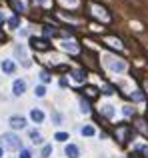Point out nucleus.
Returning <instances> with one entry per match:
<instances>
[{"label":"nucleus","instance_id":"1","mask_svg":"<svg viewBox=\"0 0 148 158\" xmlns=\"http://www.w3.org/2000/svg\"><path fill=\"white\" fill-rule=\"evenodd\" d=\"M0 140H2V148H8V150H20L22 148V142L14 132H4Z\"/></svg>","mask_w":148,"mask_h":158},{"label":"nucleus","instance_id":"2","mask_svg":"<svg viewBox=\"0 0 148 158\" xmlns=\"http://www.w3.org/2000/svg\"><path fill=\"white\" fill-rule=\"evenodd\" d=\"M104 66L108 70H112V72H118V74L126 70V62L118 56H104Z\"/></svg>","mask_w":148,"mask_h":158},{"label":"nucleus","instance_id":"3","mask_svg":"<svg viewBox=\"0 0 148 158\" xmlns=\"http://www.w3.org/2000/svg\"><path fill=\"white\" fill-rule=\"evenodd\" d=\"M88 6H90V10H92V16H94V18L102 20V22H104V24L112 20V16L108 14V10H106L104 6H98V4H94V2H90Z\"/></svg>","mask_w":148,"mask_h":158},{"label":"nucleus","instance_id":"4","mask_svg":"<svg viewBox=\"0 0 148 158\" xmlns=\"http://www.w3.org/2000/svg\"><path fill=\"white\" fill-rule=\"evenodd\" d=\"M14 56L22 62L24 68H30L32 62H30V58H28V52H26V46H24V44H16L14 46Z\"/></svg>","mask_w":148,"mask_h":158},{"label":"nucleus","instance_id":"5","mask_svg":"<svg viewBox=\"0 0 148 158\" xmlns=\"http://www.w3.org/2000/svg\"><path fill=\"white\" fill-rule=\"evenodd\" d=\"M30 46L34 48V50H48L50 44H48L46 38H36V36H32L30 38Z\"/></svg>","mask_w":148,"mask_h":158},{"label":"nucleus","instance_id":"6","mask_svg":"<svg viewBox=\"0 0 148 158\" xmlns=\"http://www.w3.org/2000/svg\"><path fill=\"white\" fill-rule=\"evenodd\" d=\"M10 126L14 128V130H22V128H26V118L24 116H10Z\"/></svg>","mask_w":148,"mask_h":158},{"label":"nucleus","instance_id":"7","mask_svg":"<svg viewBox=\"0 0 148 158\" xmlns=\"http://www.w3.org/2000/svg\"><path fill=\"white\" fill-rule=\"evenodd\" d=\"M26 92V82L24 80H14V84H12V94H14V96H22V94Z\"/></svg>","mask_w":148,"mask_h":158},{"label":"nucleus","instance_id":"8","mask_svg":"<svg viewBox=\"0 0 148 158\" xmlns=\"http://www.w3.org/2000/svg\"><path fill=\"white\" fill-rule=\"evenodd\" d=\"M64 154L68 158H78L80 156V150H78L76 144H66V148H64Z\"/></svg>","mask_w":148,"mask_h":158},{"label":"nucleus","instance_id":"9","mask_svg":"<svg viewBox=\"0 0 148 158\" xmlns=\"http://www.w3.org/2000/svg\"><path fill=\"white\" fill-rule=\"evenodd\" d=\"M60 48H62V50H66V52H70V54H76L78 52V46L74 42H68V40L60 42Z\"/></svg>","mask_w":148,"mask_h":158},{"label":"nucleus","instance_id":"10","mask_svg":"<svg viewBox=\"0 0 148 158\" xmlns=\"http://www.w3.org/2000/svg\"><path fill=\"white\" fill-rule=\"evenodd\" d=\"M30 118L32 120H34V122H42V120H44V112L42 110H40V108H32V110H30Z\"/></svg>","mask_w":148,"mask_h":158},{"label":"nucleus","instance_id":"11","mask_svg":"<svg viewBox=\"0 0 148 158\" xmlns=\"http://www.w3.org/2000/svg\"><path fill=\"white\" fill-rule=\"evenodd\" d=\"M2 70L6 74H14V70H16V64L12 60H2Z\"/></svg>","mask_w":148,"mask_h":158},{"label":"nucleus","instance_id":"12","mask_svg":"<svg viewBox=\"0 0 148 158\" xmlns=\"http://www.w3.org/2000/svg\"><path fill=\"white\" fill-rule=\"evenodd\" d=\"M72 78H74L76 82H84V80H86V72H84L82 68H76V70H72Z\"/></svg>","mask_w":148,"mask_h":158},{"label":"nucleus","instance_id":"13","mask_svg":"<svg viewBox=\"0 0 148 158\" xmlns=\"http://www.w3.org/2000/svg\"><path fill=\"white\" fill-rule=\"evenodd\" d=\"M12 8H14L16 12H24L26 10V2H22V0H12Z\"/></svg>","mask_w":148,"mask_h":158},{"label":"nucleus","instance_id":"14","mask_svg":"<svg viewBox=\"0 0 148 158\" xmlns=\"http://www.w3.org/2000/svg\"><path fill=\"white\" fill-rule=\"evenodd\" d=\"M104 42L108 44V46H112V48H118V50L122 48V42L118 38H110V36H108V38H104Z\"/></svg>","mask_w":148,"mask_h":158},{"label":"nucleus","instance_id":"15","mask_svg":"<svg viewBox=\"0 0 148 158\" xmlns=\"http://www.w3.org/2000/svg\"><path fill=\"white\" fill-rule=\"evenodd\" d=\"M28 136H30V140L34 144H40V142H42V136H40L38 130H30V132H28Z\"/></svg>","mask_w":148,"mask_h":158},{"label":"nucleus","instance_id":"16","mask_svg":"<svg viewBox=\"0 0 148 158\" xmlns=\"http://www.w3.org/2000/svg\"><path fill=\"white\" fill-rule=\"evenodd\" d=\"M44 36H56V34H58V30H56V28L54 26H44Z\"/></svg>","mask_w":148,"mask_h":158},{"label":"nucleus","instance_id":"17","mask_svg":"<svg viewBox=\"0 0 148 158\" xmlns=\"http://www.w3.org/2000/svg\"><path fill=\"white\" fill-rule=\"evenodd\" d=\"M80 112H82V114H88V112H90V104L84 100V98H80Z\"/></svg>","mask_w":148,"mask_h":158},{"label":"nucleus","instance_id":"18","mask_svg":"<svg viewBox=\"0 0 148 158\" xmlns=\"http://www.w3.org/2000/svg\"><path fill=\"white\" fill-rule=\"evenodd\" d=\"M8 26H10V28H14V30H16V28L20 26V18H18V16H12V18L8 20Z\"/></svg>","mask_w":148,"mask_h":158},{"label":"nucleus","instance_id":"19","mask_svg":"<svg viewBox=\"0 0 148 158\" xmlns=\"http://www.w3.org/2000/svg\"><path fill=\"white\" fill-rule=\"evenodd\" d=\"M54 140H58V142H66V140H68V132H56Z\"/></svg>","mask_w":148,"mask_h":158},{"label":"nucleus","instance_id":"20","mask_svg":"<svg viewBox=\"0 0 148 158\" xmlns=\"http://www.w3.org/2000/svg\"><path fill=\"white\" fill-rule=\"evenodd\" d=\"M126 132H128V126H120V128H118V136H120V142H126Z\"/></svg>","mask_w":148,"mask_h":158},{"label":"nucleus","instance_id":"21","mask_svg":"<svg viewBox=\"0 0 148 158\" xmlns=\"http://www.w3.org/2000/svg\"><path fill=\"white\" fill-rule=\"evenodd\" d=\"M102 112H104L108 118H112L114 116V106H110V104H106V106H102Z\"/></svg>","mask_w":148,"mask_h":158},{"label":"nucleus","instance_id":"22","mask_svg":"<svg viewBox=\"0 0 148 158\" xmlns=\"http://www.w3.org/2000/svg\"><path fill=\"white\" fill-rule=\"evenodd\" d=\"M86 96H88V98H96L98 96V90L94 88V86H88V88H86Z\"/></svg>","mask_w":148,"mask_h":158},{"label":"nucleus","instance_id":"23","mask_svg":"<svg viewBox=\"0 0 148 158\" xmlns=\"http://www.w3.org/2000/svg\"><path fill=\"white\" fill-rule=\"evenodd\" d=\"M34 94H36V96H38V98H42L44 94H46V88H44L42 84H40V86H36V88H34Z\"/></svg>","mask_w":148,"mask_h":158},{"label":"nucleus","instance_id":"24","mask_svg":"<svg viewBox=\"0 0 148 158\" xmlns=\"http://www.w3.org/2000/svg\"><path fill=\"white\" fill-rule=\"evenodd\" d=\"M80 132H82V136H94V128L92 126H84Z\"/></svg>","mask_w":148,"mask_h":158},{"label":"nucleus","instance_id":"25","mask_svg":"<svg viewBox=\"0 0 148 158\" xmlns=\"http://www.w3.org/2000/svg\"><path fill=\"white\" fill-rule=\"evenodd\" d=\"M50 154H52V146H50V144H46V146L42 148V156H44V158H48Z\"/></svg>","mask_w":148,"mask_h":158},{"label":"nucleus","instance_id":"26","mask_svg":"<svg viewBox=\"0 0 148 158\" xmlns=\"http://www.w3.org/2000/svg\"><path fill=\"white\" fill-rule=\"evenodd\" d=\"M122 114H124V116H132L134 114L132 106H124V108H122Z\"/></svg>","mask_w":148,"mask_h":158},{"label":"nucleus","instance_id":"27","mask_svg":"<svg viewBox=\"0 0 148 158\" xmlns=\"http://www.w3.org/2000/svg\"><path fill=\"white\" fill-rule=\"evenodd\" d=\"M40 80H42L44 84H46V82H50V74H48V72H40Z\"/></svg>","mask_w":148,"mask_h":158},{"label":"nucleus","instance_id":"28","mask_svg":"<svg viewBox=\"0 0 148 158\" xmlns=\"http://www.w3.org/2000/svg\"><path fill=\"white\" fill-rule=\"evenodd\" d=\"M52 120H54V124H60L62 122V116H60L58 112H54V114H52Z\"/></svg>","mask_w":148,"mask_h":158},{"label":"nucleus","instance_id":"29","mask_svg":"<svg viewBox=\"0 0 148 158\" xmlns=\"http://www.w3.org/2000/svg\"><path fill=\"white\" fill-rule=\"evenodd\" d=\"M20 158H32L30 150H20Z\"/></svg>","mask_w":148,"mask_h":158},{"label":"nucleus","instance_id":"30","mask_svg":"<svg viewBox=\"0 0 148 158\" xmlns=\"http://www.w3.org/2000/svg\"><path fill=\"white\" fill-rule=\"evenodd\" d=\"M62 2H64V4H68V6H76L78 0H62Z\"/></svg>","mask_w":148,"mask_h":158},{"label":"nucleus","instance_id":"31","mask_svg":"<svg viewBox=\"0 0 148 158\" xmlns=\"http://www.w3.org/2000/svg\"><path fill=\"white\" fill-rule=\"evenodd\" d=\"M132 98H134V100H142V98H144V96H142V94H140V92H138V90H136V94H134Z\"/></svg>","mask_w":148,"mask_h":158},{"label":"nucleus","instance_id":"32","mask_svg":"<svg viewBox=\"0 0 148 158\" xmlns=\"http://www.w3.org/2000/svg\"><path fill=\"white\" fill-rule=\"evenodd\" d=\"M4 40H6V36H4V32L0 30V42H4Z\"/></svg>","mask_w":148,"mask_h":158},{"label":"nucleus","instance_id":"33","mask_svg":"<svg viewBox=\"0 0 148 158\" xmlns=\"http://www.w3.org/2000/svg\"><path fill=\"white\" fill-rule=\"evenodd\" d=\"M142 152H144V154L148 156V146H144V148H142Z\"/></svg>","mask_w":148,"mask_h":158},{"label":"nucleus","instance_id":"34","mask_svg":"<svg viewBox=\"0 0 148 158\" xmlns=\"http://www.w3.org/2000/svg\"><path fill=\"white\" fill-rule=\"evenodd\" d=\"M2 20H4V14H2V12H0V24H2Z\"/></svg>","mask_w":148,"mask_h":158},{"label":"nucleus","instance_id":"35","mask_svg":"<svg viewBox=\"0 0 148 158\" xmlns=\"http://www.w3.org/2000/svg\"><path fill=\"white\" fill-rule=\"evenodd\" d=\"M2 152H4V148H2V146H0V156H2Z\"/></svg>","mask_w":148,"mask_h":158},{"label":"nucleus","instance_id":"36","mask_svg":"<svg viewBox=\"0 0 148 158\" xmlns=\"http://www.w3.org/2000/svg\"><path fill=\"white\" fill-rule=\"evenodd\" d=\"M130 158H142V156H130Z\"/></svg>","mask_w":148,"mask_h":158}]
</instances>
